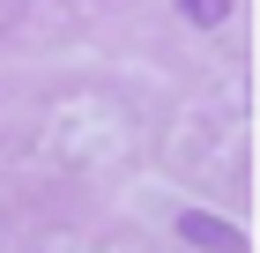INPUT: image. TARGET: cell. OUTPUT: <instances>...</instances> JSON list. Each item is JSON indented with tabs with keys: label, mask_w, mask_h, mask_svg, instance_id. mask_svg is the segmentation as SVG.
Listing matches in <instances>:
<instances>
[{
	"label": "cell",
	"mask_w": 260,
	"mask_h": 253,
	"mask_svg": "<svg viewBox=\"0 0 260 253\" xmlns=\"http://www.w3.org/2000/svg\"><path fill=\"white\" fill-rule=\"evenodd\" d=\"M179 238H193V246H216V253H238V246H245L231 223H216V216H201V209H186V216H179Z\"/></svg>",
	"instance_id": "6da1fadb"
},
{
	"label": "cell",
	"mask_w": 260,
	"mask_h": 253,
	"mask_svg": "<svg viewBox=\"0 0 260 253\" xmlns=\"http://www.w3.org/2000/svg\"><path fill=\"white\" fill-rule=\"evenodd\" d=\"M179 15L193 22V30H216V22L231 15V0H179Z\"/></svg>",
	"instance_id": "7a4b0ae2"
}]
</instances>
